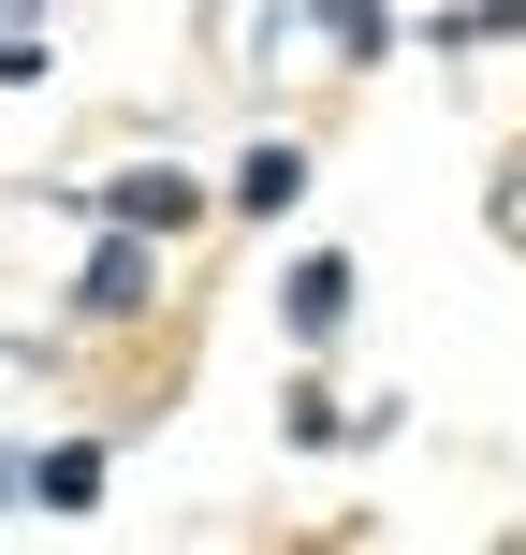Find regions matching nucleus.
I'll use <instances>...</instances> for the list:
<instances>
[{
	"mask_svg": "<svg viewBox=\"0 0 526 555\" xmlns=\"http://www.w3.org/2000/svg\"><path fill=\"white\" fill-rule=\"evenodd\" d=\"M424 44H439V59H469V44H526V0H469V15H439Z\"/></svg>",
	"mask_w": 526,
	"mask_h": 555,
	"instance_id": "7",
	"label": "nucleus"
},
{
	"mask_svg": "<svg viewBox=\"0 0 526 555\" xmlns=\"http://www.w3.org/2000/svg\"><path fill=\"white\" fill-rule=\"evenodd\" d=\"M0 15H29V0H0Z\"/></svg>",
	"mask_w": 526,
	"mask_h": 555,
	"instance_id": "8",
	"label": "nucleus"
},
{
	"mask_svg": "<svg viewBox=\"0 0 526 555\" xmlns=\"http://www.w3.org/2000/svg\"><path fill=\"white\" fill-rule=\"evenodd\" d=\"M146 293H162V234H117L103 220V249L74 263V322H132Z\"/></svg>",
	"mask_w": 526,
	"mask_h": 555,
	"instance_id": "2",
	"label": "nucleus"
},
{
	"mask_svg": "<svg viewBox=\"0 0 526 555\" xmlns=\"http://www.w3.org/2000/svg\"><path fill=\"white\" fill-rule=\"evenodd\" d=\"M278 322H293L307 351H322V336L351 322V263H336V249H307V263H293V293H278Z\"/></svg>",
	"mask_w": 526,
	"mask_h": 555,
	"instance_id": "4",
	"label": "nucleus"
},
{
	"mask_svg": "<svg viewBox=\"0 0 526 555\" xmlns=\"http://www.w3.org/2000/svg\"><path fill=\"white\" fill-rule=\"evenodd\" d=\"M307 29H322L351 74H365V59H395V0H307Z\"/></svg>",
	"mask_w": 526,
	"mask_h": 555,
	"instance_id": "5",
	"label": "nucleus"
},
{
	"mask_svg": "<svg viewBox=\"0 0 526 555\" xmlns=\"http://www.w3.org/2000/svg\"><path fill=\"white\" fill-rule=\"evenodd\" d=\"M293 205H307V146H293V132H264L249 162H234V220H293Z\"/></svg>",
	"mask_w": 526,
	"mask_h": 555,
	"instance_id": "3",
	"label": "nucleus"
},
{
	"mask_svg": "<svg viewBox=\"0 0 526 555\" xmlns=\"http://www.w3.org/2000/svg\"><path fill=\"white\" fill-rule=\"evenodd\" d=\"M88 220H117V234H162V249H176V234H205L220 205H205V176H176V162H132L103 205H88Z\"/></svg>",
	"mask_w": 526,
	"mask_h": 555,
	"instance_id": "1",
	"label": "nucleus"
},
{
	"mask_svg": "<svg viewBox=\"0 0 526 555\" xmlns=\"http://www.w3.org/2000/svg\"><path fill=\"white\" fill-rule=\"evenodd\" d=\"M29 498H44V512H88V498H103V439H59V453H29Z\"/></svg>",
	"mask_w": 526,
	"mask_h": 555,
	"instance_id": "6",
	"label": "nucleus"
}]
</instances>
